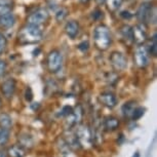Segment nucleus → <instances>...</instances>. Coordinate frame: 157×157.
Listing matches in <instances>:
<instances>
[{"label": "nucleus", "mask_w": 157, "mask_h": 157, "mask_svg": "<svg viewBox=\"0 0 157 157\" xmlns=\"http://www.w3.org/2000/svg\"><path fill=\"white\" fill-rule=\"evenodd\" d=\"M0 157H7V154L4 152V151L0 150Z\"/></svg>", "instance_id": "nucleus-32"}, {"label": "nucleus", "mask_w": 157, "mask_h": 157, "mask_svg": "<svg viewBox=\"0 0 157 157\" xmlns=\"http://www.w3.org/2000/svg\"><path fill=\"white\" fill-rule=\"evenodd\" d=\"M96 1H97L99 4H103L104 2H106V0H96Z\"/></svg>", "instance_id": "nucleus-33"}, {"label": "nucleus", "mask_w": 157, "mask_h": 157, "mask_svg": "<svg viewBox=\"0 0 157 157\" xmlns=\"http://www.w3.org/2000/svg\"><path fill=\"white\" fill-rule=\"evenodd\" d=\"M10 140V129L0 127V146H3Z\"/></svg>", "instance_id": "nucleus-21"}, {"label": "nucleus", "mask_w": 157, "mask_h": 157, "mask_svg": "<svg viewBox=\"0 0 157 157\" xmlns=\"http://www.w3.org/2000/svg\"><path fill=\"white\" fill-rule=\"evenodd\" d=\"M6 69H7V65L5 63V61L0 59V76L3 75L5 73V71H6Z\"/></svg>", "instance_id": "nucleus-27"}, {"label": "nucleus", "mask_w": 157, "mask_h": 157, "mask_svg": "<svg viewBox=\"0 0 157 157\" xmlns=\"http://www.w3.org/2000/svg\"><path fill=\"white\" fill-rule=\"evenodd\" d=\"M33 99V94H32V90H31V88L30 87H28L27 90H26V100L27 101H30Z\"/></svg>", "instance_id": "nucleus-30"}, {"label": "nucleus", "mask_w": 157, "mask_h": 157, "mask_svg": "<svg viewBox=\"0 0 157 157\" xmlns=\"http://www.w3.org/2000/svg\"><path fill=\"white\" fill-rule=\"evenodd\" d=\"M42 38V31L39 27L33 25H27L19 33V40L21 43H36Z\"/></svg>", "instance_id": "nucleus-1"}, {"label": "nucleus", "mask_w": 157, "mask_h": 157, "mask_svg": "<svg viewBox=\"0 0 157 157\" xmlns=\"http://www.w3.org/2000/svg\"><path fill=\"white\" fill-rule=\"evenodd\" d=\"M6 38L2 33H0V54L1 52H3V50L5 49V47H6Z\"/></svg>", "instance_id": "nucleus-25"}, {"label": "nucleus", "mask_w": 157, "mask_h": 157, "mask_svg": "<svg viewBox=\"0 0 157 157\" xmlns=\"http://www.w3.org/2000/svg\"><path fill=\"white\" fill-rule=\"evenodd\" d=\"M81 2H83V3H85V2H87V1H90V0H80Z\"/></svg>", "instance_id": "nucleus-34"}, {"label": "nucleus", "mask_w": 157, "mask_h": 157, "mask_svg": "<svg viewBox=\"0 0 157 157\" xmlns=\"http://www.w3.org/2000/svg\"><path fill=\"white\" fill-rule=\"evenodd\" d=\"M62 63H63V58L59 50H52L47 57V67L50 72L56 73L61 69Z\"/></svg>", "instance_id": "nucleus-4"}, {"label": "nucleus", "mask_w": 157, "mask_h": 157, "mask_svg": "<svg viewBox=\"0 0 157 157\" xmlns=\"http://www.w3.org/2000/svg\"><path fill=\"white\" fill-rule=\"evenodd\" d=\"M2 106V101H1V98H0V107Z\"/></svg>", "instance_id": "nucleus-35"}, {"label": "nucleus", "mask_w": 157, "mask_h": 157, "mask_svg": "<svg viewBox=\"0 0 157 157\" xmlns=\"http://www.w3.org/2000/svg\"><path fill=\"white\" fill-rule=\"evenodd\" d=\"M120 16L123 17V19H130V17H132V13H129V11H122V13H120Z\"/></svg>", "instance_id": "nucleus-31"}, {"label": "nucleus", "mask_w": 157, "mask_h": 157, "mask_svg": "<svg viewBox=\"0 0 157 157\" xmlns=\"http://www.w3.org/2000/svg\"><path fill=\"white\" fill-rule=\"evenodd\" d=\"M13 3L10 0H0V14L11 13Z\"/></svg>", "instance_id": "nucleus-19"}, {"label": "nucleus", "mask_w": 157, "mask_h": 157, "mask_svg": "<svg viewBox=\"0 0 157 157\" xmlns=\"http://www.w3.org/2000/svg\"><path fill=\"white\" fill-rule=\"evenodd\" d=\"M143 114H144V109L142 107H137L135 109L134 113H132V119H139L141 116H143Z\"/></svg>", "instance_id": "nucleus-24"}, {"label": "nucleus", "mask_w": 157, "mask_h": 157, "mask_svg": "<svg viewBox=\"0 0 157 157\" xmlns=\"http://www.w3.org/2000/svg\"><path fill=\"white\" fill-rule=\"evenodd\" d=\"M88 47H90V44H88V41H83V42H81L80 44L78 45V48L82 50V52H86L88 49Z\"/></svg>", "instance_id": "nucleus-29"}, {"label": "nucleus", "mask_w": 157, "mask_h": 157, "mask_svg": "<svg viewBox=\"0 0 157 157\" xmlns=\"http://www.w3.org/2000/svg\"><path fill=\"white\" fill-rule=\"evenodd\" d=\"M69 117H70V119H71V120H69L71 124L78 123L79 121H80L81 117H82V110H81V108L80 107L76 108L75 111H72V113L69 115Z\"/></svg>", "instance_id": "nucleus-17"}, {"label": "nucleus", "mask_w": 157, "mask_h": 157, "mask_svg": "<svg viewBox=\"0 0 157 157\" xmlns=\"http://www.w3.org/2000/svg\"><path fill=\"white\" fill-rule=\"evenodd\" d=\"M1 90L3 96L6 99H10L13 98L14 90H16V81L13 78H10L7 80H5L3 83L1 84Z\"/></svg>", "instance_id": "nucleus-9"}, {"label": "nucleus", "mask_w": 157, "mask_h": 157, "mask_svg": "<svg viewBox=\"0 0 157 157\" xmlns=\"http://www.w3.org/2000/svg\"><path fill=\"white\" fill-rule=\"evenodd\" d=\"M135 104H136L135 102H127L122 106V112L125 116H129V117L132 116V113H134L135 109L137 108Z\"/></svg>", "instance_id": "nucleus-18"}, {"label": "nucleus", "mask_w": 157, "mask_h": 157, "mask_svg": "<svg viewBox=\"0 0 157 157\" xmlns=\"http://www.w3.org/2000/svg\"><path fill=\"white\" fill-rule=\"evenodd\" d=\"M13 124L11 121V117L6 113H2L0 114V127H3V128L10 129Z\"/></svg>", "instance_id": "nucleus-16"}, {"label": "nucleus", "mask_w": 157, "mask_h": 157, "mask_svg": "<svg viewBox=\"0 0 157 157\" xmlns=\"http://www.w3.org/2000/svg\"><path fill=\"white\" fill-rule=\"evenodd\" d=\"M6 154L8 157H25L27 153H26L25 148L21 145H13L8 148Z\"/></svg>", "instance_id": "nucleus-13"}, {"label": "nucleus", "mask_w": 157, "mask_h": 157, "mask_svg": "<svg viewBox=\"0 0 157 157\" xmlns=\"http://www.w3.org/2000/svg\"><path fill=\"white\" fill-rule=\"evenodd\" d=\"M121 34L122 36L128 41H134V33H132V28L129 26H123L121 28Z\"/></svg>", "instance_id": "nucleus-20"}, {"label": "nucleus", "mask_w": 157, "mask_h": 157, "mask_svg": "<svg viewBox=\"0 0 157 157\" xmlns=\"http://www.w3.org/2000/svg\"><path fill=\"white\" fill-rule=\"evenodd\" d=\"M118 125H119V121L116 117L113 116H108L104 120V127L107 130H114L116 129Z\"/></svg>", "instance_id": "nucleus-14"}, {"label": "nucleus", "mask_w": 157, "mask_h": 157, "mask_svg": "<svg viewBox=\"0 0 157 157\" xmlns=\"http://www.w3.org/2000/svg\"><path fill=\"white\" fill-rule=\"evenodd\" d=\"M49 13L48 11L44 8H39V10H35L33 13H31L28 17V25H33L39 27L48 20Z\"/></svg>", "instance_id": "nucleus-5"}, {"label": "nucleus", "mask_w": 157, "mask_h": 157, "mask_svg": "<svg viewBox=\"0 0 157 157\" xmlns=\"http://www.w3.org/2000/svg\"><path fill=\"white\" fill-rule=\"evenodd\" d=\"M14 23H16V17L13 16V13H7L0 14V27L10 28L14 25Z\"/></svg>", "instance_id": "nucleus-11"}, {"label": "nucleus", "mask_w": 157, "mask_h": 157, "mask_svg": "<svg viewBox=\"0 0 157 157\" xmlns=\"http://www.w3.org/2000/svg\"><path fill=\"white\" fill-rule=\"evenodd\" d=\"M135 157V156H134ZM136 157H139V154H136Z\"/></svg>", "instance_id": "nucleus-36"}, {"label": "nucleus", "mask_w": 157, "mask_h": 157, "mask_svg": "<svg viewBox=\"0 0 157 157\" xmlns=\"http://www.w3.org/2000/svg\"><path fill=\"white\" fill-rule=\"evenodd\" d=\"M65 31H66L67 35L70 38H75L79 33V24L76 21H70L66 24L65 27Z\"/></svg>", "instance_id": "nucleus-12"}, {"label": "nucleus", "mask_w": 157, "mask_h": 157, "mask_svg": "<svg viewBox=\"0 0 157 157\" xmlns=\"http://www.w3.org/2000/svg\"><path fill=\"white\" fill-rule=\"evenodd\" d=\"M153 14L152 11V4L145 2L142 3L141 6L139 7V10L137 11V17L138 20L142 23H147L151 20V17Z\"/></svg>", "instance_id": "nucleus-7"}, {"label": "nucleus", "mask_w": 157, "mask_h": 157, "mask_svg": "<svg viewBox=\"0 0 157 157\" xmlns=\"http://www.w3.org/2000/svg\"><path fill=\"white\" fill-rule=\"evenodd\" d=\"M99 99L103 105L108 108H114L117 104V99L113 94L111 93H103L100 94Z\"/></svg>", "instance_id": "nucleus-10"}, {"label": "nucleus", "mask_w": 157, "mask_h": 157, "mask_svg": "<svg viewBox=\"0 0 157 157\" xmlns=\"http://www.w3.org/2000/svg\"><path fill=\"white\" fill-rule=\"evenodd\" d=\"M67 16V10H64V8H61V10H59L56 17H57V20L58 21H62L65 19V17Z\"/></svg>", "instance_id": "nucleus-26"}, {"label": "nucleus", "mask_w": 157, "mask_h": 157, "mask_svg": "<svg viewBox=\"0 0 157 157\" xmlns=\"http://www.w3.org/2000/svg\"><path fill=\"white\" fill-rule=\"evenodd\" d=\"M157 35L156 33L153 35V38H152V45H151V48H150V52L152 56H155L157 55Z\"/></svg>", "instance_id": "nucleus-23"}, {"label": "nucleus", "mask_w": 157, "mask_h": 157, "mask_svg": "<svg viewBox=\"0 0 157 157\" xmlns=\"http://www.w3.org/2000/svg\"><path fill=\"white\" fill-rule=\"evenodd\" d=\"M94 39L97 47L101 50H106L111 44V34L108 27L100 25L94 31Z\"/></svg>", "instance_id": "nucleus-2"}, {"label": "nucleus", "mask_w": 157, "mask_h": 157, "mask_svg": "<svg viewBox=\"0 0 157 157\" xmlns=\"http://www.w3.org/2000/svg\"><path fill=\"white\" fill-rule=\"evenodd\" d=\"M93 17L94 20H99L101 17H103V11L100 10H94L93 11Z\"/></svg>", "instance_id": "nucleus-28"}, {"label": "nucleus", "mask_w": 157, "mask_h": 157, "mask_svg": "<svg viewBox=\"0 0 157 157\" xmlns=\"http://www.w3.org/2000/svg\"><path fill=\"white\" fill-rule=\"evenodd\" d=\"M110 62L113 68L117 71H123L127 67V60L121 52H114L110 56Z\"/></svg>", "instance_id": "nucleus-6"}, {"label": "nucleus", "mask_w": 157, "mask_h": 157, "mask_svg": "<svg viewBox=\"0 0 157 157\" xmlns=\"http://www.w3.org/2000/svg\"><path fill=\"white\" fill-rule=\"evenodd\" d=\"M106 1H107L109 8L112 10H117L121 5V3H122V0H106Z\"/></svg>", "instance_id": "nucleus-22"}, {"label": "nucleus", "mask_w": 157, "mask_h": 157, "mask_svg": "<svg viewBox=\"0 0 157 157\" xmlns=\"http://www.w3.org/2000/svg\"><path fill=\"white\" fill-rule=\"evenodd\" d=\"M132 33H134V41L142 43L146 40V32H145V30L142 27L132 28Z\"/></svg>", "instance_id": "nucleus-15"}, {"label": "nucleus", "mask_w": 157, "mask_h": 157, "mask_svg": "<svg viewBox=\"0 0 157 157\" xmlns=\"http://www.w3.org/2000/svg\"><path fill=\"white\" fill-rule=\"evenodd\" d=\"M75 138L77 142L82 146H90L93 142V135H91L90 129L84 124H80L76 127Z\"/></svg>", "instance_id": "nucleus-3"}, {"label": "nucleus", "mask_w": 157, "mask_h": 157, "mask_svg": "<svg viewBox=\"0 0 157 157\" xmlns=\"http://www.w3.org/2000/svg\"><path fill=\"white\" fill-rule=\"evenodd\" d=\"M136 63L139 67H146L148 63H149V57H148V52L145 46H139L137 50H136Z\"/></svg>", "instance_id": "nucleus-8"}]
</instances>
